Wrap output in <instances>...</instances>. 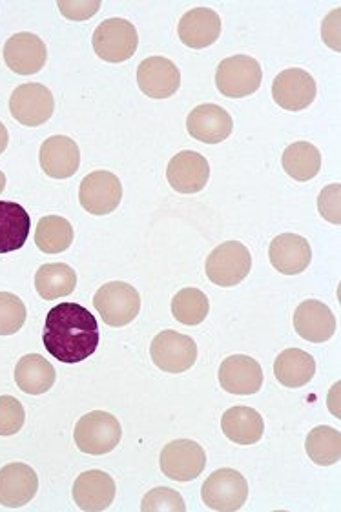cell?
I'll use <instances>...</instances> for the list:
<instances>
[{
  "label": "cell",
  "instance_id": "obj_1",
  "mask_svg": "<svg viewBox=\"0 0 341 512\" xmlns=\"http://www.w3.org/2000/svg\"><path fill=\"white\" fill-rule=\"evenodd\" d=\"M99 323L88 308L77 303H59L46 321L42 341L53 358L62 363H81L99 347Z\"/></svg>",
  "mask_w": 341,
  "mask_h": 512
},
{
  "label": "cell",
  "instance_id": "obj_2",
  "mask_svg": "<svg viewBox=\"0 0 341 512\" xmlns=\"http://www.w3.org/2000/svg\"><path fill=\"white\" fill-rule=\"evenodd\" d=\"M73 438L79 451L92 456H103L119 445L123 438V429L119 420L110 412L93 410L77 421Z\"/></svg>",
  "mask_w": 341,
  "mask_h": 512
},
{
  "label": "cell",
  "instance_id": "obj_3",
  "mask_svg": "<svg viewBox=\"0 0 341 512\" xmlns=\"http://www.w3.org/2000/svg\"><path fill=\"white\" fill-rule=\"evenodd\" d=\"M93 307L106 325L126 327L139 316L141 296L132 285L124 281H112L95 292Z\"/></svg>",
  "mask_w": 341,
  "mask_h": 512
},
{
  "label": "cell",
  "instance_id": "obj_4",
  "mask_svg": "<svg viewBox=\"0 0 341 512\" xmlns=\"http://www.w3.org/2000/svg\"><path fill=\"white\" fill-rule=\"evenodd\" d=\"M205 270L208 279L217 287H236L250 274L252 256L243 243L227 241L210 252Z\"/></svg>",
  "mask_w": 341,
  "mask_h": 512
},
{
  "label": "cell",
  "instance_id": "obj_5",
  "mask_svg": "<svg viewBox=\"0 0 341 512\" xmlns=\"http://www.w3.org/2000/svg\"><path fill=\"white\" fill-rule=\"evenodd\" d=\"M261 81L263 68L254 57L234 55L217 66V90L228 99H243L258 92Z\"/></svg>",
  "mask_w": 341,
  "mask_h": 512
},
{
  "label": "cell",
  "instance_id": "obj_6",
  "mask_svg": "<svg viewBox=\"0 0 341 512\" xmlns=\"http://www.w3.org/2000/svg\"><path fill=\"white\" fill-rule=\"evenodd\" d=\"M93 52L106 62H124L134 57L139 35L134 24L126 19H108L93 31Z\"/></svg>",
  "mask_w": 341,
  "mask_h": 512
},
{
  "label": "cell",
  "instance_id": "obj_7",
  "mask_svg": "<svg viewBox=\"0 0 341 512\" xmlns=\"http://www.w3.org/2000/svg\"><path fill=\"white\" fill-rule=\"evenodd\" d=\"M201 498L210 511H239L248 500V482L241 472L219 469L203 483Z\"/></svg>",
  "mask_w": 341,
  "mask_h": 512
},
{
  "label": "cell",
  "instance_id": "obj_8",
  "mask_svg": "<svg viewBox=\"0 0 341 512\" xmlns=\"http://www.w3.org/2000/svg\"><path fill=\"white\" fill-rule=\"evenodd\" d=\"M150 358L163 372L183 374L196 365V341L176 330H163L150 345Z\"/></svg>",
  "mask_w": 341,
  "mask_h": 512
},
{
  "label": "cell",
  "instance_id": "obj_9",
  "mask_svg": "<svg viewBox=\"0 0 341 512\" xmlns=\"http://www.w3.org/2000/svg\"><path fill=\"white\" fill-rule=\"evenodd\" d=\"M159 465L166 478L174 482H194L207 467V454L196 441H170L161 451Z\"/></svg>",
  "mask_w": 341,
  "mask_h": 512
},
{
  "label": "cell",
  "instance_id": "obj_10",
  "mask_svg": "<svg viewBox=\"0 0 341 512\" xmlns=\"http://www.w3.org/2000/svg\"><path fill=\"white\" fill-rule=\"evenodd\" d=\"M10 112L22 126L37 128L52 119L55 112L53 93L37 82H28L15 88L10 97Z\"/></svg>",
  "mask_w": 341,
  "mask_h": 512
},
{
  "label": "cell",
  "instance_id": "obj_11",
  "mask_svg": "<svg viewBox=\"0 0 341 512\" xmlns=\"http://www.w3.org/2000/svg\"><path fill=\"white\" fill-rule=\"evenodd\" d=\"M123 199V185L117 175L97 170L86 175L79 188V203L92 216H108Z\"/></svg>",
  "mask_w": 341,
  "mask_h": 512
},
{
  "label": "cell",
  "instance_id": "obj_12",
  "mask_svg": "<svg viewBox=\"0 0 341 512\" xmlns=\"http://www.w3.org/2000/svg\"><path fill=\"white\" fill-rule=\"evenodd\" d=\"M318 86L314 77L300 68H289L278 73L272 82V99L287 112H301L314 103Z\"/></svg>",
  "mask_w": 341,
  "mask_h": 512
},
{
  "label": "cell",
  "instance_id": "obj_13",
  "mask_svg": "<svg viewBox=\"0 0 341 512\" xmlns=\"http://www.w3.org/2000/svg\"><path fill=\"white\" fill-rule=\"evenodd\" d=\"M217 378H219L221 389L227 390L228 394L252 396V394H258L263 387L265 376L256 359L243 354H234L230 358L223 359Z\"/></svg>",
  "mask_w": 341,
  "mask_h": 512
},
{
  "label": "cell",
  "instance_id": "obj_14",
  "mask_svg": "<svg viewBox=\"0 0 341 512\" xmlns=\"http://www.w3.org/2000/svg\"><path fill=\"white\" fill-rule=\"evenodd\" d=\"M168 185L179 194H197L208 185L210 164L205 155L185 150L174 155L166 168Z\"/></svg>",
  "mask_w": 341,
  "mask_h": 512
},
{
  "label": "cell",
  "instance_id": "obj_15",
  "mask_svg": "<svg viewBox=\"0 0 341 512\" xmlns=\"http://www.w3.org/2000/svg\"><path fill=\"white\" fill-rule=\"evenodd\" d=\"M48 59V50L41 37L30 31L15 33L4 44V62L11 72L35 75L41 72Z\"/></svg>",
  "mask_w": 341,
  "mask_h": 512
},
{
  "label": "cell",
  "instance_id": "obj_16",
  "mask_svg": "<svg viewBox=\"0 0 341 512\" xmlns=\"http://www.w3.org/2000/svg\"><path fill=\"white\" fill-rule=\"evenodd\" d=\"M137 84L150 99H168L181 86V72L166 57H148L137 68Z\"/></svg>",
  "mask_w": 341,
  "mask_h": 512
},
{
  "label": "cell",
  "instance_id": "obj_17",
  "mask_svg": "<svg viewBox=\"0 0 341 512\" xmlns=\"http://www.w3.org/2000/svg\"><path fill=\"white\" fill-rule=\"evenodd\" d=\"M186 130L199 143L219 144L232 135L234 121L225 108L217 104H201L188 113Z\"/></svg>",
  "mask_w": 341,
  "mask_h": 512
},
{
  "label": "cell",
  "instance_id": "obj_18",
  "mask_svg": "<svg viewBox=\"0 0 341 512\" xmlns=\"http://www.w3.org/2000/svg\"><path fill=\"white\" fill-rule=\"evenodd\" d=\"M39 491V476L26 463H10L0 469V505L21 509Z\"/></svg>",
  "mask_w": 341,
  "mask_h": 512
},
{
  "label": "cell",
  "instance_id": "obj_19",
  "mask_svg": "<svg viewBox=\"0 0 341 512\" xmlns=\"http://www.w3.org/2000/svg\"><path fill=\"white\" fill-rule=\"evenodd\" d=\"M39 161L48 177L70 179L81 166V150L70 137L53 135L42 143Z\"/></svg>",
  "mask_w": 341,
  "mask_h": 512
},
{
  "label": "cell",
  "instance_id": "obj_20",
  "mask_svg": "<svg viewBox=\"0 0 341 512\" xmlns=\"http://www.w3.org/2000/svg\"><path fill=\"white\" fill-rule=\"evenodd\" d=\"M115 482L103 471L83 472L73 483V502L84 512H103L114 503Z\"/></svg>",
  "mask_w": 341,
  "mask_h": 512
},
{
  "label": "cell",
  "instance_id": "obj_21",
  "mask_svg": "<svg viewBox=\"0 0 341 512\" xmlns=\"http://www.w3.org/2000/svg\"><path fill=\"white\" fill-rule=\"evenodd\" d=\"M294 330L309 343H325L336 332V316L318 299H307L294 312Z\"/></svg>",
  "mask_w": 341,
  "mask_h": 512
},
{
  "label": "cell",
  "instance_id": "obj_22",
  "mask_svg": "<svg viewBox=\"0 0 341 512\" xmlns=\"http://www.w3.org/2000/svg\"><path fill=\"white\" fill-rule=\"evenodd\" d=\"M272 267L283 276H298L309 268L312 261L310 243L298 234H281L269 246Z\"/></svg>",
  "mask_w": 341,
  "mask_h": 512
},
{
  "label": "cell",
  "instance_id": "obj_23",
  "mask_svg": "<svg viewBox=\"0 0 341 512\" xmlns=\"http://www.w3.org/2000/svg\"><path fill=\"white\" fill-rule=\"evenodd\" d=\"M181 42L192 50H203L212 46L221 35V19L210 8H194L186 11L177 26Z\"/></svg>",
  "mask_w": 341,
  "mask_h": 512
},
{
  "label": "cell",
  "instance_id": "obj_24",
  "mask_svg": "<svg viewBox=\"0 0 341 512\" xmlns=\"http://www.w3.org/2000/svg\"><path fill=\"white\" fill-rule=\"evenodd\" d=\"M31 217L24 206L0 201V254L21 250L30 236Z\"/></svg>",
  "mask_w": 341,
  "mask_h": 512
},
{
  "label": "cell",
  "instance_id": "obj_25",
  "mask_svg": "<svg viewBox=\"0 0 341 512\" xmlns=\"http://www.w3.org/2000/svg\"><path fill=\"white\" fill-rule=\"evenodd\" d=\"M221 429L228 440L238 445H254L263 438L265 421L252 407H232L223 414Z\"/></svg>",
  "mask_w": 341,
  "mask_h": 512
},
{
  "label": "cell",
  "instance_id": "obj_26",
  "mask_svg": "<svg viewBox=\"0 0 341 512\" xmlns=\"http://www.w3.org/2000/svg\"><path fill=\"white\" fill-rule=\"evenodd\" d=\"M57 379V372L48 359L41 354H28L19 359L15 367V383L17 387L30 396H41L52 389Z\"/></svg>",
  "mask_w": 341,
  "mask_h": 512
},
{
  "label": "cell",
  "instance_id": "obj_27",
  "mask_svg": "<svg viewBox=\"0 0 341 512\" xmlns=\"http://www.w3.org/2000/svg\"><path fill=\"white\" fill-rule=\"evenodd\" d=\"M276 379L287 389H300L316 374V361L301 349H287L274 361Z\"/></svg>",
  "mask_w": 341,
  "mask_h": 512
},
{
  "label": "cell",
  "instance_id": "obj_28",
  "mask_svg": "<svg viewBox=\"0 0 341 512\" xmlns=\"http://www.w3.org/2000/svg\"><path fill=\"white\" fill-rule=\"evenodd\" d=\"M75 287H77V274L66 263L42 265L35 274V288L44 301L70 296Z\"/></svg>",
  "mask_w": 341,
  "mask_h": 512
},
{
  "label": "cell",
  "instance_id": "obj_29",
  "mask_svg": "<svg viewBox=\"0 0 341 512\" xmlns=\"http://www.w3.org/2000/svg\"><path fill=\"white\" fill-rule=\"evenodd\" d=\"M281 164H283V170L292 179H296L300 183H307V181L320 174V150L314 144L307 143V141L292 143L283 152Z\"/></svg>",
  "mask_w": 341,
  "mask_h": 512
},
{
  "label": "cell",
  "instance_id": "obj_30",
  "mask_svg": "<svg viewBox=\"0 0 341 512\" xmlns=\"http://www.w3.org/2000/svg\"><path fill=\"white\" fill-rule=\"evenodd\" d=\"M73 226L61 216L42 217L35 228V245L44 254H61L73 243Z\"/></svg>",
  "mask_w": 341,
  "mask_h": 512
},
{
  "label": "cell",
  "instance_id": "obj_31",
  "mask_svg": "<svg viewBox=\"0 0 341 512\" xmlns=\"http://www.w3.org/2000/svg\"><path fill=\"white\" fill-rule=\"evenodd\" d=\"M310 460L320 467H331L341 460V432L327 425L312 429L305 440Z\"/></svg>",
  "mask_w": 341,
  "mask_h": 512
},
{
  "label": "cell",
  "instance_id": "obj_32",
  "mask_svg": "<svg viewBox=\"0 0 341 512\" xmlns=\"http://www.w3.org/2000/svg\"><path fill=\"white\" fill-rule=\"evenodd\" d=\"M210 312V301L199 288H183L172 299V316L188 327L201 325Z\"/></svg>",
  "mask_w": 341,
  "mask_h": 512
},
{
  "label": "cell",
  "instance_id": "obj_33",
  "mask_svg": "<svg viewBox=\"0 0 341 512\" xmlns=\"http://www.w3.org/2000/svg\"><path fill=\"white\" fill-rule=\"evenodd\" d=\"M28 310L22 299L11 292H0V336L17 334L26 323Z\"/></svg>",
  "mask_w": 341,
  "mask_h": 512
},
{
  "label": "cell",
  "instance_id": "obj_34",
  "mask_svg": "<svg viewBox=\"0 0 341 512\" xmlns=\"http://www.w3.org/2000/svg\"><path fill=\"white\" fill-rule=\"evenodd\" d=\"M143 512H185L183 496L170 487H157L146 494L141 502Z\"/></svg>",
  "mask_w": 341,
  "mask_h": 512
},
{
  "label": "cell",
  "instance_id": "obj_35",
  "mask_svg": "<svg viewBox=\"0 0 341 512\" xmlns=\"http://www.w3.org/2000/svg\"><path fill=\"white\" fill-rule=\"evenodd\" d=\"M26 421V410L13 396H0V436H15Z\"/></svg>",
  "mask_w": 341,
  "mask_h": 512
},
{
  "label": "cell",
  "instance_id": "obj_36",
  "mask_svg": "<svg viewBox=\"0 0 341 512\" xmlns=\"http://www.w3.org/2000/svg\"><path fill=\"white\" fill-rule=\"evenodd\" d=\"M318 210L325 221L332 225H341V185L325 186L318 197Z\"/></svg>",
  "mask_w": 341,
  "mask_h": 512
},
{
  "label": "cell",
  "instance_id": "obj_37",
  "mask_svg": "<svg viewBox=\"0 0 341 512\" xmlns=\"http://www.w3.org/2000/svg\"><path fill=\"white\" fill-rule=\"evenodd\" d=\"M57 8L70 21H88L101 8L99 0H59Z\"/></svg>",
  "mask_w": 341,
  "mask_h": 512
},
{
  "label": "cell",
  "instance_id": "obj_38",
  "mask_svg": "<svg viewBox=\"0 0 341 512\" xmlns=\"http://www.w3.org/2000/svg\"><path fill=\"white\" fill-rule=\"evenodd\" d=\"M340 17L341 10L340 8H336V10H332L323 22H321V39L323 42L332 48V50H336V52H340L341 44H340Z\"/></svg>",
  "mask_w": 341,
  "mask_h": 512
},
{
  "label": "cell",
  "instance_id": "obj_39",
  "mask_svg": "<svg viewBox=\"0 0 341 512\" xmlns=\"http://www.w3.org/2000/svg\"><path fill=\"white\" fill-rule=\"evenodd\" d=\"M8 143H10V134H8L6 126L0 123V155L6 152V148H8Z\"/></svg>",
  "mask_w": 341,
  "mask_h": 512
},
{
  "label": "cell",
  "instance_id": "obj_40",
  "mask_svg": "<svg viewBox=\"0 0 341 512\" xmlns=\"http://www.w3.org/2000/svg\"><path fill=\"white\" fill-rule=\"evenodd\" d=\"M6 190V175L0 170V194Z\"/></svg>",
  "mask_w": 341,
  "mask_h": 512
}]
</instances>
